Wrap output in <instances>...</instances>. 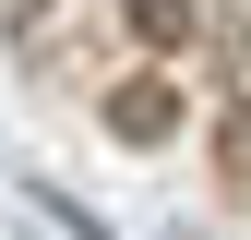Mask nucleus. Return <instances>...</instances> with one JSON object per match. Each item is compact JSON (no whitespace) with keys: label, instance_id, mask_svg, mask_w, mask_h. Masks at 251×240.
Segmentation results:
<instances>
[{"label":"nucleus","instance_id":"obj_1","mask_svg":"<svg viewBox=\"0 0 251 240\" xmlns=\"http://www.w3.org/2000/svg\"><path fill=\"white\" fill-rule=\"evenodd\" d=\"M108 132H120V144H168V132H179V84H168V72H120V84H108Z\"/></svg>","mask_w":251,"mask_h":240},{"label":"nucleus","instance_id":"obj_3","mask_svg":"<svg viewBox=\"0 0 251 240\" xmlns=\"http://www.w3.org/2000/svg\"><path fill=\"white\" fill-rule=\"evenodd\" d=\"M215 156H227V180H251V108H227V120H215Z\"/></svg>","mask_w":251,"mask_h":240},{"label":"nucleus","instance_id":"obj_4","mask_svg":"<svg viewBox=\"0 0 251 240\" xmlns=\"http://www.w3.org/2000/svg\"><path fill=\"white\" fill-rule=\"evenodd\" d=\"M36 12H48V0H12V24H36Z\"/></svg>","mask_w":251,"mask_h":240},{"label":"nucleus","instance_id":"obj_2","mask_svg":"<svg viewBox=\"0 0 251 240\" xmlns=\"http://www.w3.org/2000/svg\"><path fill=\"white\" fill-rule=\"evenodd\" d=\"M120 24H132L144 48H179L192 36V0H120Z\"/></svg>","mask_w":251,"mask_h":240}]
</instances>
